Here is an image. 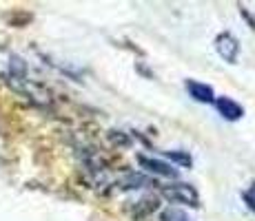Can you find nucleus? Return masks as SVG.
I'll return each mask as SVG.
<instances>
[{"label": "nucleus", "mask_w": 255, "mask_h": 221, "mask_svg": "<svg viewBox=\"0 0 255 221\" xmlns=\"http://www.w3.org/2000/svg\"><path fill=\"white\" fill-rule=\"evenodd\" d=\"M160 221H191V219L186 217L182 210H178V208H169V210H164V213L160 215Z\"/></svg>", "instance_id": "0eeeda50"}, {"label": "nucleus", "mask_w": 255, "mask_h": 221, "mask_svg": "<svg viewBox=\"0 0 255 221\" xmlns=\"http://www.w3.org/2000/svg\"><path fill=\"white\" fill-rule=\"evenodd\" d=\"M215 106L222 113V117H227L229 122H235L244 115V109L235 100H231V97H220V100H215Z\"/></svg>", "instance_id": "39448f33"}, {"label": "nucleus", "mask_w": 255, "mask_h": 221, "mask_svg": "<svg viewBox=\"0 0 255 221\" xmlns=\"http://www.w3.org/2000/svg\"><path fill=\"white\" fill-rule=\"evenodd\" d=\"M162 195L171 204H184V206H193V208L200 206V195L191 184H171L162 190Z\"/></svg>", "instance_id": "f03ea898"}, {"label": "nucleus", "mask_w": 255, "mask_h": 221, "mask_svg": "<svg viewBox=\"0 0 255 221\" xmlns=\"http://www.w3.org/2000/svg\"><path fill=\"white\" fill-rule=\"evenodd\" d=\"M186 91L191 93V97L198 102H213L215 95H213V88L209 84H202V82H195V80H189L186 82Z\"/></svg>", "instance_id": "423d86ee"}, {"label": "nucleus", "mask_w": 255, "mask_h": 221, "mask_svg": "<svg viewBox=\"0 0 255 221\" xmlns=\"http://www.w3.org/2000/svg\"><path fill=\"white\" fill-rule=\"evenodd\" d=\"M166 157H171L173 161H180L182 166H191V157L189 155H184V153H178V150H171Z\"/></svg>", "instance_id": "6e6552de"}, {"label": "nucleus", "mask_w": 255, "mask_h": 221, "mask_svg": "<svg viewBox=\"0 0 255 221\" xmlns=\"http://www.w3.org/2000/svg\"><path fill=\"white\" fill-rule=\"evenodd\" d=\"M138 159H140V164L144 166V168L149 170V173H153V175H162V177H178V170H175L171 164H166V161L151 159V157H144V155H140Z\"/></svg>", "instance_id": "20e7f679"}, {"label": "nucleus", "mask_w": 255, "mask_h": 221, "mask_svg": "<svg viewBox=\"0 0 255 221\" xmlns=\"http://www.w3.org/2000/svg\"><path fill=\"white\" fill-rule=\"evenodd\" d=\"M0 77H2V80L7 82L13 91L22 93L24 97L38 102V104L47 100L45 91L29 80L27 65H24V60H22V58H18L16 53L0 51Z\"/></svg>", "instance_id": "f257e3e1"}, {"label": "nucleus", "mask_w": 255, "mask_h": 221, "mask_svg": "<svg viewBox=\"0 0 255 221\" xmlns=\"http://www.w3.org/2000/svg\"><path fill=\"white\" fill-rule=\"evenodd\" d=\"M215 49H218V53H220V56H222L227 62H231V65H235V62H238L240 44H238V40H235L231 33H220L218 40H215Z\"/></svg>", "instance_id": "7ed1b4c3"}]
</instances>
